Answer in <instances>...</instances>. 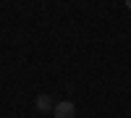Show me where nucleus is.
<instances>
[{
    "label": "nucleus",
    "instance_id": "nucleus-3",
    "mask_svg": "<svg viewBox=\"0 0 131 118\" xmlns=\"http://www.w3.org/2000/svg\"><path fill=\"white\" fill-rule=\"evenodd\" d=\"M126 8H128V10H131V0H126Z\"/></svg>",
    "mask_w": 131,
    "mask_h": 118
},
{
    "label": "nucleus",
    "instance_id": "nucleus-2",
    "mask_svg": "<svg viewBox=\"0 0 131 118\" xmlns=\"http://www.w3.org/2000/svg\"><path fill=\"white\" fill-rule=\"evenodd\" d=\"M34 108L39 113H50V110H55V100H52L50 94H39V97L34 100Z\"/></svg>",
    "mask_w": 131,
    "mask_h": 118
},
{
    "label": "nucleus",
    "instance_id": "nucleus-1",
    "mask_svg": "<svg viewBox=\"0 0 131 118\" xmlns=\"http://www.w3.org/2000/svg\"><path fill=\"white\" fill-rule=\"evenodd\" d=\"M52 115L55 118H73L76 115V105L63 100V102H55V110H52Z\"/></svg>",
    "mask_w": 131,
    "mask_h": 118
}]
</instances>
